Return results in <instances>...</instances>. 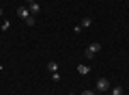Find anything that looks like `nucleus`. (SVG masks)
Masks as SVG:
<instances>
[{"label":"nucleus","mask_w":129,"mask_h":95,"mask_svg":"<svg viewBox=\"0 0 129 95\" xmlns=\"http://www.w3.org/2000/svg\"><path fill=\"white\" fill-rule=\"evenodd\" d=\"M99 50H101V43H97V41H92V43L88 45L86 50H84V59L92 61V59H95V54H97V52H99Z\"/></svg>","instance_id":"nucleus-1"},{"label":"nucleus","mask_w":129,"mask_h":95,"mask_svg":"<svg viewBox=\"0 0 129 95\" xmlns=\"http://www.w3.org/2000/svg\"><path fill=\"white\" fill-rule=\"evenodd\" d=\"M95 89H97V93L108 91V89H110V80H108V78H99V80H97V84H95Z\"/></svg>","instance_id":"nucleus-2"},{"label":"nucleus","mask_w":129,"mask_h":95,"mask_svg":"<svg viewBox=\"0 0 129 95\" xmlns=\"http://www.w3.org/2000/svg\"><path fill=\"white\" fill-rule=\"evenodd\" d=\"M30 9H28V7H19V9H17V17L19 20H28V17H30Z\"/></svg>","instance_id":"nucleus-3"},{"label":"nucleus","mask_w":129,"mask_h":95,"mask_svg":"<svg viewBox=\"0 0 129 95\" xmlns=\"http://www.w3.org/2000/svg\"><path fill=\"white\" fill-rule=\"evenodd\" d=\"M78 73L80 76H88V73H90V67H88V65H78Z\"/></svg>","instance_id":"nucleus-4"},{"label":"nucleus","mask_w":129,"mask_h":95,"mask_svg":"<svg viewBox=\"0 0 129 95\" xmlns=\"http://www.w3.org/2000/svg\"><path fill=\"white\" fill-rule=\"evenodd\" d=\"M28 9H30L32 15H37L39 11H41V5H39V2H32V5H28Z\"/></svg>","instance_id":"nucleus-5"},{"label":"nucleus","mask_w":129,"mask_h":95,"mask_svg":"<svg viewBox=\"0 0 129 95\" xmlns=\"http://www.w3.org/2000/svg\"><path fill=\"white\" fill-rule=\"evenodd\" d=\"M47 71H50V73L58 71V63H56V61H50V63H47Z\"/></svg>","instance_id":"nucleus-6"},{"label":"nucleus","mask_w":129,"mask_h":95,"mask_svg":"<svg viewBox=\"0 0 129 95\" xmlns=\"http://www.w3.org/2000/svg\"><path fill=\"white\" fill-rule=\"evenodd\" d=\"M90 26H92V17H90V15H86V17L82 20V28H90Z\"/></svg>","instance_id":"nucleus-7"},{"label":"nucleus","mask_w":129,"mask_h":95,"mask_svg":"<svg viewBox=\"0 0 129 95\" xmlns=\"http://www.w3.org/2000/svg\"><path fill=\"white\" fill-rule=\"evenodd\" d=\"M110 91H112V95H123V86H110Z\"/></svg>","instance_id":"nucleus-8"},{"label":"nucleus","mask_w":129,"mask_h":95,"mask_svg":"<svg viewBox=\"0 0 129 95\" xmlns=\"http://www.w3.org/2000/svg\"><path fill=\"white\" fill-rule=\"evenodd\" d=\"M24 24H26V26H35V15H30L28 20H24Z\"/></svg>","instance_id":"nucleus-9"},{"label":"nucleus","mask_w":129,"mask_h":95,"mask_svg":"<svg viewBox=\"0 0 129 95\" xmlns=\"http://www.w3.org/2000/svg\"><path fill=\"white\" fill-rule=\"evenodd\" d=\"M50 76H52V80H54V82H58V80H60V73H58V71H54V73H50Z\"/></svg>","instance_id":"nucleus-10"},{"label":"nucleus","mask_w":129,"mask_h":95,"mask_svg":"<svg viewBox=\"0 0 129 95\" xmlns=\"http://www.w3.org/2000/svg\"><path fill=\"white\" fill-rule=\"evenodd\" d=\"M9 26H11V22H9V20H5V22H2V30H9Z\"/></svg>","instance_id":"nucleus-11"},{"label":"nucleus","mask_w":129,"mask_h":95,"mask_svg":"<svg viewBox=\"0 0 129 95\" xmlns=\"http://www.w3.org/2000/svg\"><path fill=\"white\" fill-rule=\"evenodd\" d=\"M82 95H97V91H90V89H86V91H82Z\"/></svg>","instance_id":"nucleus-12"},{"label":"nucleus","mask_w":129,"mask_h":95,"mask_svg":"<svg viewBox=\"0 0 129 95\" xmlns=\"http://www.w3.org/2000/svg\"><path fill=\"white\" fill-rule=\"evenodd\" d=\"M73 32H75V35H80V32H82V26H80V24H78V26H73Z\"/></svg>","instance_id":"nucleus-13"},{"label":"nucleus","mask_w":129,"mask_h":95,"mask_svg":"<svg viewBox=\"0 0 129 95\" xmlns=\"http://www.w3.org/2000/svg\"><path fill=\"white\" fill-rule=\"evenodd\" d=\"M32 2H37V0H26V5H32Z\"/></svg>","instance_id":"nucleus-14"},{"label":"nucleus","mask_w":129,"mask_h":95,"mask_svg":"<svg viewBox=\"0 0 129 95\" xmlns=\"http://www.w3.org/2000/svg\"><path fill=\"white\" fill-rule=\"evenodd\" d=\"M2 15H5V11H2V7H0V17H2Z\"/></svg>","instance_id":"nucleus-15"},{"label":"nucleus","mask_w":129,"mask_h":95,"mask_svg":"<svg viewBox=\"0 0 129 95\" xmlns=\"http://www.w3.org/2000/svg\"><path fill=\"white\" fill-rule=\"evenodd\" d=\"M69 95H75V93H69Z\"/></svg>","instance_id":"nucleus-16"},{"label":"nucleus","mask_w":129,"mask_h":95,"mask_svg":"<svg viewBox=\"0 0 129 95\" xmlns=\"http://www.w3.org/2000/svg\"><path fill=\"white\" fill-rule=\"evenodd\" d=\"M97 2H101V0H97Z\"/></svg>","instance_id":"nucleus-17"},{"label":"nucleus","mask_w":129,"mask_h":95,"mask_svg":"<svg viewBox=\"0 0 129 95\" xmlns=\"http://www.w3.org/2000/svg\"><path fill=\"white\" fill-rule=\"evenodd\" d=\"M97 95H101V93H97Z\"/></svg>","instance_id":"nucleus-18"},{"label":"nucleus","mask_w":129,"mask_h":95,"mask_svg":"<svg viewBox=\"0 0 129 95\" xmlns=\"http://www.w3.org/2000/svg\"><path fill=\"white\" fill-rule=\"evenodd\" d=\"M123 95H125V93H123Z\"/></svg>","instance_id":"nucleus-19"}]
</instances>
